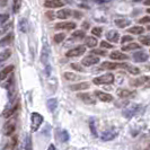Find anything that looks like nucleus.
Instances as JSON below:
<instances>
[{
	"instance_id": "obj_5",
	"label": "nucleus",
	"mask_w": 150,
	"mask_h": 150,
	"mask_svg": "<svg viewBox=\"0 0 150 150\" xmlns=\"http://www.w3.org/2000/svg\"><path fill=\"white\" fill-rule=\"evenodd\" d=\"M127 63H116V62H103L100 64L99 69H105V70H114L119 68H125Z\"/></svg>"
},
{
	"instance_id": "obj_29",
	"label": "nucleus",
	"mask_w": 150,
	"mask_h": 150,
	"mask_svg": "<svg viewBox=\"0 0 150 150\" xmlns=\"http://www.w3.org/2000/svg\"><path fill=\"white\" fill-rule=\"evenodd\" d=\"M144 32V28L142 26H134V27H131L129 30V33H132V34H135V35H140Z\"/></svg>"
},
{
	"instance_id": "obj_12",
	"label": "nucleus",
	"mask_w": 150,
	"mask_h": 150,
	"mask_svg": "<svg viewBox=\"0 0 150 150\" xmlns=\"http://www.w3.org/2000/svg\"><path fill=\"white\" fill-rule=\"evenodd\" d=\"M116 135H117V132L112 131V130H108V131H105V132L102 133L100 139H102L103 141H111V140H113Z\"/></svg>"
},
{
	"instance_id": "obj_27",
	"label": "nucleus",
	"mask_w": 150,
	"mask_h": 150,
	"mask_svg": "<svg viewBox=\"0 0 150 150\" xmlns=\"http://www.w3.org/2000/svg\"><path fill=\"white\" fill-rule=\"evenodd\" d=\"M18 107H19V103L17 102V103H16L15 105H14V107H13V108H10V110H8V111H6V112H5V114H4V116H5L6 119H8V117H10V116H11V115H13V114H14V113H15L16 111L18 110Z\"/></svg>"
},
{
	"instance_id": "obj_31",
	"label": "nucleus",
	"mask_w": 150,
	"mask_h": 150,
	"mask_svg": "<svg viewBox=\"0 0 150 150\" xmlns=\"http://www.w3.org/2000/svg\"><path fill=\"white\" fill-rule=\"evenodd\" d=\"M64 38H66V34H64V33H58V34L54 35L53 41H54L57 44H59V43H61V42H63Z\"/></svg>"
},
{
	"instance_id": "obj_41",
	"label": "nucleus",
	"mask_w": 150,
	"mask_h": 150,
	"mask_svg": "<svg viewBox=\"0 0 150 150\" xmlns=\"http://www.w3.org/2000/svg\"><path fill=\"white\" fill-rule=\"evenodd\" d=\"M32 149V140H30V135L26 137V146H25V150Z\"/></svg>"
},
{
	"instance_id": "obj_45",
	"label": "nucleus",
	"mask_w": 150,
	"mask_h": 150,
	"mask_svg": "<svg viewBox=\"0 0 150 150\" xmlns=\"http://www.w3.org/2000/svg\"><path fill=\"white\" fill-rule=\"evenodd\" d=\"M91 53H94V54H97V55H106L107 53H106V51H103V50H93L91 51Z\"/></svg>"
},
{
	"instance_id": "obj_48",
	"label": "nucleus",
	"mask_w": 150,
	"mask_h": 150,
	"mask_svg": "<svg viewBox=\"0 0 150 150\" xmlns=\"http://www.w3.org/2000/svg\"><path fill=\"white\" fill-rule=\"evenodd\" d=\"M75 16L77 17V18H80V17H81V14H80V13H77V11H75Z\"/></svg>"
},
{
	"instance_id": "obj_21",
	"label": "nucleus",
	"mask_w": 150,
	"mask_h": 150,
	"mask_svg": "<svg viewBox=\"0 0 150 150\" xmlns=\"http://www.w3.org/2000/svg\"><path fill=\"white\" fill-rule=\"evenodd\" d=\"M106 38L111 42H117L119 41V33L116 30H110L106 33Z\"/></svg>"
},
{
	"instance_id": "obj_17",
	"label": "nucleus",
	"mask_w": 150,
	"mask_h": 150,
	"mask_svg": "<svg viewBox=\"0 0 150 150\" xmlns=\"http://www.w3.org/2000/svg\"><path fill=\"white\" fill-rule=\"evenodd\" d=\"M49 55H50L49 46H46V44H44L43 45V49H42V54H41V62L46 64L47 60H49Z\"/></svg>"
},
{
	"instance_id": "obj_50",
	"label": "nucleus",
	"mask_w": 150,
	"mask_h": 150,
	"mask_svg": "<svg viewBox=\"0 0 150 150\" xmlns=\"http://www.w3.org/2000/svg\"><path fill=\"white\" fill-rule=\"evenodd\" d=\"M143 4H144L146 6H150V0H146V1L143 2Z\"/></svg>"
},
{
	"instance_id": "obj_42",
	"label": "nucleus",
	"mask_w": 150,
	"mask_h": 150,
	"mask_svg": "<svg viewBox=\"0 0 150 150\" xmlns=\"http://www.w3.org/2000/svg\"><path fill=\"white\" fill-rule=\"evenodd\" d=\"M133 41V38L132 36H130V35H125V36H123L122 40H121V43L123 44V43H127V42H132Z\"/></svg>"
},
{
	"instance_id": "obj_23",
	"label": "nucleus",
	"mask_w": 150,
	"mask_h": 150,
	"mask_svg": "<svg viewBox=\"0 0 150 150\" xmlns=\"http://www.w3.org/2000/svg\"><path fill=\"white\" fill-rule=\"evenodd\" d=\"M15 128L16 127H15V124H14V123H8L7 125L5 127V135L10 137V135L15 132Z\"/></svg>"
},
{
	"instance_id": "obj_44",
	"label": "nucleus",
	"mask_w": 150,
	"mask_h": 150,
	"mask_svg": "<svg viewBox=\"0 0 150 150\" xmlns=\"http://www.w3.org/2000/svg\"><path fill=\"white\" fill-rule=\"evenodd\" d=\"M71 68L77 70V71H83V68L78 63H71Z\"/></svg>"
},
{
	"instance_id": "obj_13",
	"label": "nucleus",
	"mask_w": 150,
	"mask_h": 150,
	"mask_svg": "<svg viewBox=\"0 0 150 150\" xmlns=\"http://www.w3.org/2000/svg\"><path fill=\"white\" fill-rule=\"evenodd\" d=\"M137 95L135 90H129V89H120L117 91V96L121 98H127V97H134Z\"/></svg>"
},
{
	"instance_id": "obj_32",
	"label": "nucleus",
	"mask_w": 150,
	"mask_h": 150,
	"mask_svg": "<svg viewBox=\"0 0 150 150\" xmlns=\"http://www.w3.org/2000/svg\"><path fill=\"white\" fill-rule=\"evenodd\" d=\"M140 45L138 43H130L129 45H125L122 47V51H132V50H135V49H139Z\"/></svg>"
},
{
	"instance_id": "obj_30",
	"label": "nucleus",
	"mask_w": 150,
	"mask_h": 150,
	"mask_svg": "<svg viewBox=\"0 0 150 150\" xmlns=\"http://www.w3.org/2000/svg\"><path fill=\"white\" fill-rule=\"evenodd\" d=\"M125 68H127V70H128L131 75H139V74H140V69L134 67V66H132V64H128V63H127Z\"/></svg>"
},
{
	"instance_id": "obj_1",
	"label": "nucleus",
	"mask_w": 150,
	"mask_h": 150,
	"mask_svg": "<svg viewBox=\"0 0 150 150\" xmlns=\"http://www.w3.org/2000/svg\"><path fill=\"white\" fill-rule=\"evenodd\" d=\"M42 123H43V116L36 112L32 113V115H30V131L36 132Z\"/></svg>"
},
{
	"instance_id": "obj_18",
	"label": "nucleus",
	"mask_w": 150,
	"mask_h": 150,
	"mask_svg": "<svg viewBox=\"0 0 150 150\" xmlns=\"http://www.w3.org/2000/svg\"><path fill=\"white\" fill-rule=\"evenodd\" d=\"M88 88H89V83H76V85H72V86H70V89L74 90V91L88 89Z\"/></svg>"
},
{
	"instance_id": "obj_4",
	"label": "nucleus",
	"mask_w": 150,
	"mask_h": 150,
	"mask_svg": "<svg viewBox=\"0 0 150 150\" xmlns=\"http://www.w3.org/2000/svg\"><path fill=\"white\" fill-rule=\"evenodd\" d=\"M86 52V46L85 45H79L75 49H71L66 53V57L68 58H76V57H80Z\"/></svg>"
},
{
	"instance_id": "obj_7",
	"label": "nucleus",
	"mask_w": 150,
	"mask_h": 150,
	"mask_svg": "<svg viewBox=\"0 0 150 150\" xmlns=\"http://www.w3.org/2000/svg\"><path fill=\"white\" fill-rule=\"evenodd\" d=\"M98 62H99V59H98L97 57H94V55H88V57L83 58V61H81V63H83L85 67L94 66V64H96Z\"/></svg>"
},
{
	"instance_id": "obj_6",
	"label": "nucleus",
	"mask_w": 150,
	"mask_h": 150,
	"mask_svg": "<svg viewBox=\"0 0 150 150\" xmlns=\"http://www.w3.org/2000/svg\"><path fill=\"white\" fill-rule=\"evenodd\" d=\"M150 80V77L148 76H142V77H139V78H135L133 80L130 81V85L134 86V87H140L142 85H146Z\"/></svg>"
},
{
	"instance_id": "obj_3",
	"label": "nucleus",
	"mask_w": 150,
	"mask_h": 150,
	"mask_svg": "<svg viewBox=\"0 0 150 150\" xmlns=\"http://www.w3.org/2000/svg\"><path fill=\"white\" fill-rule=\"evenodd\" d=\"M140 112V105H138V104H131V105H129L124 111H123V116L124 117H127V119H131L132 116H134L135 114H138V113Z\"/></svg>"
},
{
	"instance_id": "obj_24",
	"label": "nucleus",
	"mask_w": 150,
	"mask_h": 150,
	"mask_svg": "<svg viewBox=\"0 0 150 150\" xmlns=\"http://www.w3.org/2000/svg\"><path fill=\"white\" fill-rule=\"evenodd\" d=\"M46 106H47V108L53 112L55 108H57V106H58V100L55 99V98H51V99H49L47 102H46Z\"/></svg>"
},
{
	"instance_id": "obj_37",
	"label": "nucleus",
	"mask_w": 150,
	"mask_h": 150,
	"mask_svg": "<svg viewBox=\"0 0 150 150\" xmlns=\"http://www.w3.org/2000/svg\"><path fill=\"white\" fill-rule=\"evenodd\" d=\"M139 42H141L143 45L149 46L150 45V38L149 36H141V38H139Z\"/></svg>"
},
{
	"instance_id": "obj_40",
	"label": "nucleus",
	"mask_w": 150,
	"mask_h": 150,
	"mask_svg": "<svg viewBox=\"0 0 150 150\" xmlns=\"http://www.w3.org/2000/svg\"><path fill=\"white\" fill-rule=\"evenodd\" d=\"M68 140H69V133L67 131H62L61 132V141L62 142H67Z\"/></svg>"
},
{
	"instance_id": "obj_51",
	"label": "nucleus",
	"mask_w": 150,
	"mask_h": 150,
	"mask_svg": "<svg viewBox=\"0 0 150 150\" xmlns=\"http://www.w3.org/2000/svg\"><path fill=\"white\" fill-rule=\"evenodd\" d=\"M47 15H49V17H50V19H52V18H53L52 13H46V16H47Z\"/></svg>"
},
{
	"instance_id": "obj_25",
	"label": "nucleus",
	"mask_w": 150,
	"mask_h": 150,
	"mask_svg": "<svg viewBox=\"0 0 150 150\" xmlns=\"http://www.w3.org/2000/svg\"><path fill=\"white\" fill-rule=\"evenodd\" d=\"M97 45V40L94 38V36H88V38H86V46H88V47H95Z\"/></svg>"
},
{
	"instance_id": "obj_34",
	"label": "nucleus",
	"mask_w": 150,
	"mask_h": 150,
	"mask_svg": "<svg viewBox=\"0 0 150 150\" xmlns=\"http://www.w3.org/2000/svg\"><path fill=\"white\" fill-rule=\"evenodd\" d=\"M85 32L83 30H76L75 33H72V38H77V40H81L85 38Z\"/></svg>"
},
{
	"instance_id": "obj_16",
	"label": "nucleus",
	"mask_w": 150,
	"mask_h": 150,
	"mask_svg": "<svg viewBox=\"0 0 150 150\" xmlns=\"http://www.w3.org/2000/svg\"><path fill=\"white\" fill-rule=\"evenodd\" d=\"M13 70H14V66H7L6 68H4L1 71H0V81L1 80H5L6 78H7V76L9 74H11L13 72Z\"/></svg>"
},
{
	"instance_id": "obj_2",
	"label": "nucleus",
	"mask_w": 150,
	"mask_h": 150,
	"mask_svg": "<svg viewBox=\"0 0 150 150\" xmlns=\"http://www.w3.org/2000/svg\"><path fill=\"white\" fill-rule=\"evenodd\" d=\"M114 78L115 77L112 74H106V75L94 78L93 83H95V85H110V83H112L114 81Z\"/></svg>"
},
{
	"instance_id": "obj_35",
	"label": "nucleus",
	"mask_w": 150,
	"mask_h": 150,
	"mask_svg": "<svg viewBox=\"0 0 150 150\" xmlns=\"http://www.w3.org/2000/svg\"><path fill=\"white\" fill-rule=\"evenodd\" d=\"M16 143H17V138L16 137H14V139H13V141H10V142L8 143L7 146L5 147V150H14V148H15Z\"/></svg>"
},
{
	"instance_id": "obj_38",
	"label": "nucleus",
	"mask_w": 150,
	"mask_h": 150,
	"mask_svg": "<svg viewBox=\"0 0 150 150\" xmlns=\"http://www.w3.org/2000/svg\"><path fill=\"white\" fill-rule=\"evenodd\" d=\"M8 19H9V15L8 14H0V26L4 25Z\"/></svg>"
},
{
	"instance_id": "obj_47",
	"label": "nucleus",
	"mask_w": 150,
	"mask_h": 150,
	"mask_svg": "<svg viewBox=\"0 0 150 150\" xmlns=\"http://www.w3.org/2000/svg\"><path fill=\"white\" fill-rule=\"evenodd\" d=\"M90 130H91V133L93 135H95V137H97V131H96V128H95V124H94V122H90Z\"/></svg>"
},
{
	"instance_id": "obj_14",
	"label": "nucleus",
	"mask_w": 150,
	"mask_h": 150,
	"mask_svg": "<svg viewBox=\"0 0 150 150\" xmlns=\"http://www.w3.org/2000/svg\"><path fill=\"white\" fill-rule=\"evenodd\" d=\"M110 58L112 60H128L129 57L124 53L120 52V51H114L110 54Z\"/></svg>"
},
{
	"instance_id": "obj_22",
	"label": "nucleus",
	"mask_w": 150,
	"mask_h": 150,
	"mask_svg": "<svg viewBox=\"0 0 150 150\" xmlns=\"http://www.w3.org/2000/svg\"><path fill=\"white\" fill-rule=\"evenodd\" d=\"M131 24V21H129V19H125V18H122V19H116L115 21V25L117 26V27H120V28H124V27H127Z\"/></svg>"
},
{
	"instance_id": "obj_33",
	"label": "nucleus",
	"mask_w": 150,
	"mask_h": 150,
	"mask_svg": "<svg viewBox=\"0 0 150 150\" xmlns=\"http://www.w3.org/2000/svg\"><path fill=\"white\" fill-rule=\"evenodd\" d=\"M63 77L67 80H77V79H79V77L76 75V74H72V72H64Z\"/></svg>"
},
{
	"instance_id": "obj_8",
	"label": "nucleus",
	"mask_w": 150,
	"mask_h": 150,
	"mask_svg": "<svg viewBox=\"0 0 150 150\" xmlns=\"http://www.w3.org/2000/svg\"><path fill=\"white\" fill-rule=\"evenodd\" d=\"M76 24L72 22H63V23H58L55 25V30H75Z\"/></svg>"
},
{
	"instance_id": "obj_49",
	"label": "nucleus",
	"mask_w": 150,
	"mask_h": 150,
	"mask_svg": "<svg viewBox=\"0 0 150 150\" xmlns=\"http://www.w3.org/2000/svg\"><path fill=\"white\" fill-rule=\"evenodd\" d=\"M47 150H55V147H54L53 144H50V147H49V149Z\"/></svg>"
},
{
	"instance_id": "obj_19",
	"label": "nucleus",
	"mask_w": 150,
	"mask_h": 150,
	"mask_svg": "<svg viewBox=\"0 0 150 150\" xmlns=\"http://www.w3.org/2000/svg\"><path fill=\"white\" fill-rule=\"evenodd\" d=\"M13 38H14V34H13V33L7 34L6 36H4V38L0 40V46H6V45H9L10 43H11Z\"/></svg>"
},
{
	"instance_id": "obj_26",
	"label": "nucleus",
	"mask_w": 150,
	"mask_h": 150,
	"mask_svg": "<svg viewBox=\"0 0 150 150\" xmlns=\"http://www.w3.org/2000/svg\"><path fill=\"white\" fill-rule=\"evenodd\" d=\"M27 30H28V24H27V19L23 18L19 21V30L22 33H27Z\"/></svg>"
},
{
	"instance_id": "obj_11",
	"label": "nucleus",
	"mask_w": 150,
	"mask_h": 150,
	"mask_svg": "<svg viewBox=\"0 0 150 150\" xmlns=\"http://www.w3.org/2000/svg\"><path fill=\"white\" fill-rule=\"evenodd\" d=\"M63 5L64 2L61 0H46L44 2V7L46 8H60Z\"/></svg>"
},
{
	"instance_id": "obj_53",
	"label": "nucleus",
	"mask_w": 150,
	"mask_h": 150,
	"mask_svg": "<svg viewBox=\"0 0 150 150\" xmlns=\"http://www.w3.org/2000/svg\"><path fill=\"white\" fill-rule=\"evenodd\" d=\"M146 68H147L148 70H150V63H149V64H147V67H146Z\"/></svg>"
},
{
	"instance_id": "obj_55",
	"label": "nucleus",
	"mask_w": 150,
	"mask_h": 150,
	"mask_svg": "<svg viewBox=\"0 0 150 150\" xmlns=\"http://www.w3.org/2000/svg\"><path fill=\"white\" fill-rule=\"evenodd\" d=\"M148 30H150V25H149V26H148Z\"/></svg>"
},
{
	"instance_id": "obj_20",
	"label": "nucleus",
	"mask_w": 150,
	"mask_h": 150,
	"mask_svg": "<svg viewBox=\"0 0 150 150\" xmlns=\"http://www.w3.org/2000/svg\"><path fill=\"white\" fill-rule=\"evenodd\" d=\"M70 16H71V10L70 9H61L57 13V17L60 18V19H67Z\"/></svg>"
},
{
	"instance_id": "obj_43",
	"label": "nucleus",
	"mask_w": 150,
	"mask_h": 150,
	"mask_svg": "<svg viewBox=\"0 0 150 150\" xmlns=\"http://www.w3.org/2000/svg\"><path fill=\"white\" fill-rule=\"evenodd\" d=\"M100 46L103 47V49H112L113 45L111 43H108V42H105V41H102L100 42Z\"/></svg>"
},
{
	"instance_id": "obj_15",
	"label": "nucleus",
	"mask_w": 150,
	"mask_h": 150,
	"mask_svg": "<svg viewBox=\"0 0 150 150\" xmlns=\"http://www.w3.org/2000/svg\"><path fill=\"white\" fill-rule=\"evenodd\" d=\"M78 97L80 98L83 103H86V104H89V105L95 104V99H94V97L90 94H78Z\"/></svg>"
},
{
	"instance_id": "obj_9",
	"label": "nucleus",
	"mask_w": 150,
	"mask_h": 150,
	"mask_svg": "<svg viewBox=\"0 0 150 150\" xmlns=\"http://www.w3.org/2000/svg\"><path fill=\"white\" fill-rule=\"evenodd\" d=\"M95 96L102 100V102H112L113 100V96L107 94V93H104V91H100V90H96L95 91Z\"/></svg>"
},
{
	"instance_id": "obj_28",
	"label": "nucleus",
	"mask_w": 150,
	"mask_h": 150,
	"mask_svg": "<svg viewBox=\"0 0 150 150\" xmlns=\"http://www.w3.org/2000/svg\"><path fill=\"white\" fill-rule=\"evenodd\" d=\"M10 55H11V51H10L9 49L2 51V52L0 53V62H4V61L8 60V59L10 58Z\"/></svg>"
},
{
	"instance_id": "obj_10",
	"label": "nucleus",
	"mask_w": 150,
	"mask_h": 150,
	"mask_svg": "<svg viewBox=\"0 0 150 150\" xmlns=\"http://www.w3.org/2000/svg\"><path fill=\"white\" fill-rule=\"evenodd\" d=\"M149 59V54L142 51H139V52H135L133 54V60L135 62H146V61Z\"/></svg>"
},
{
	"instance_id": "obj_54",
	"label": "nucleus",
	"mask_w": 150,
	"mask_h": 150,
	"mask_svg": "<svg viewBox=\"0 0 150 150\" xmlns=\"http://www.w3.org/2000/svg\"><path fill=\"white\" fill-rule=\"evenodd\" d=\"M147 13H148V14H150V8H148V9H147Z\"/></svg>"
},
{
	"instance_id": "obj_36",
	"label": "nucleus",
	"mask_w": 150,
	"mask_h": 150,
	"mask_svg": "<svg viewBox=\"0 0 150 150\" xmlns=\"http://www.w3.org/2000/svg\"><path fill=\"white\" fill-rule=\"evenodd\" d=\"M21 5H22V1H21V0H14V7H13V10H14L15 14H17V13L19 11Z\"/></svg>"
},
{
	"instance_id": "obj_46",
	"label": "nucleus",
	"mask_w": 150,
	"mask_h": 150,
	"mask_svg": "<svg viewBox=\"0 0 150 150\" xmlns=\"http://www.w3.org/2000/svg\"><path fill=\"white\" fill-rule=\"evenodd\" d=\"M140 24H149L150 23V16H146V17H142L140 21H139Z\"/></svg>"
},
{
	"instance_id": "obj_39",
	"label": "nucleus",
	"mask_w": 150,
	"mask_h": 150,
	"mask_svg": "<svg viewBox=\"0 0 150 150\" xmlns=\"http://www.w3.org/2000/svg\"><path fill=\"white\" fill-rule=\"evenodd\" d=\"M102 32H103V30H102L100 27H94V28L91 30L93 35H95V36H100V35H102Z\"/></svg>"
},
{
	"instance_id": "obj_52",
	"label": "nucleus",
	"mask_w": 150,
	"mask_h": 150,
	"mask_svg": "<svg viewBox=\"0 0 150 150\" xmlns=\"http://www.w3.org/2000/svg\"><path fill=\"white\" fill-rule=\"evenodd\" d=\"M83 27H85V28H88V24H87V23H85V25H83Z\"/></svg>"
}]
</instances>
